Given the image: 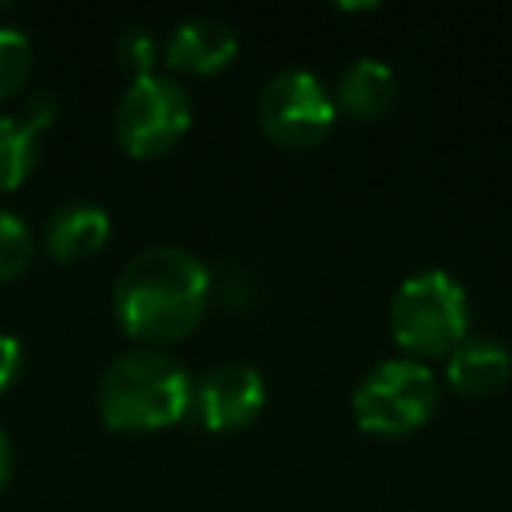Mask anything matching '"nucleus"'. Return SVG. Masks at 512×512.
Listing matches in <instances>:
<instances>
[{
	"label": "nucleus",
	"mask_w": 512,
	"mask_h": 512,
	"mask_svg": "<svg viewBox=\"0 0 512 512\" xmlns=\"http://www.w3.org/2000/svg\"><path fill=\"white\" fill-rule=\"evenodd\" d=\"M207 292L211 274L197 256L179 246H151L127 260L116 278L113 313L134 341H179L200 323Z\"/></svg>",
	"instance_id": "f257e3e1"
},
{
	"label": "nucleus",
	"mask_w": 512,
	"mask_h": 512,
	"mask_svg": "<svg viewBox=\"0 0 512 512\" xmlns=\"http://www.w3.org/2000/svg\"><path fill=\"white\" fill-rule=\"evenodd\" d=\"M95 400L102 421L116 432H158L193 407V383L172 355L137 348L102 372Z\"/></svg>",
	"instance_id": "f03ea898"
},
{
	"label": "nucleus",
	"mask_w": 512,
	"mask_h": 512,
	"mask_svg": "<svg viewBox=\"0 0 512 512\" xmlns=\"http://www.w3.org/2000/svg\"><path fill=\"white\" fill-rule=\"evenodd\" d=\"M390 330L414 355H449L470 337V302L446 271H421L397 288L390 302Z\"/></svg>",
	"instance_id": "7ed1b4c3"
},
{
	"label": "nucleus",
	"mask_w": 512,
	"mask_h": 512,
	"mask_svg": "<svg viewBox=\"0 0 512 512\" xmlns=\"http://www.w3.org/2000/svg\"><path fill=\"white\" fill-rule=\"evenodd\" d=\"M435 404H439V386L432 369L414 358H390L376 365L351 397L358 425L386 439L421 428L432 418Z\"/></svg>",
	"instance_id": "20e7f679"
},
{
	"label": "nucleus",
	"mask_w": 512,
	"mask_h": 512,
	"mask_svg": "<svg viewBox=\"0 0 512 512\" xmlns=\"http://www.w3.org/2000/svg\"><path fill=\"white\" fill-rule=\"evenodd\" d=\"M193 123V102L183 85L165 74L134 78L116 106L113 127L120 144L137 158H155L176 148Z\"/></svg>",
	"instance_id": "39448f33"
},
{
	"label": "nucleus",
	"mask_w": 512,
	"mask_h": 512,
	"mask_svg": "<svg viewBox=\"0 0 512 512\" xmlns=\"http://www.w3.org/2000/svg\"><path fill=\"white\" fill-rule=\"evenodd\" d=\"M337 102L313 71L288 67L260 92V127L281 148H313L330 134Z\"/></svg>",
	"instance_id": "423d86ee"
},
{
	"label": "nucleus",
	"mask_w": 512,
	"mask_h": 512,
	"mask_svg": "<svg viewBox=\"0 0 512 512\" xmlns=\"http://www.w3.org/2000/svg\"><path fill=\"white\" fill-rule=\"evenodd\" d=\"M267 404V383L253 365H221L193 386V407L207 432H235Z\"/></svg>",
	"instance_id": "0eeeda50"
},
{
	"label": "nucleus",
	"mask_w": 512,
	"mask_h": 512,
	"mask_svg": "<svg viewBox=\"0 0 512 512\" xmlns=\"http://www.w3.org/2000/svg\"><path fill=\"white\" fill-rule=\"evenodd\" d=\"M239 53V39L228 29L221 18L200 15L186 18L183 25H176V32L165 43V60L169 67L186 74H214L225 64H232Z\"/></svg>",
	"instance_id": "6e6552de"
},
{
	"label": "nucleus",
	"mask_w": 512,
	"mask_h": 512,
	"mask_svg": "<svg viewBox=\"0 0 512 512\" xmlns=\"http://www.w3.org/2000/svg\"><path fill=\"white\" fill-rule=\"evenodd\" d=\"M449 386L463 397H491L512 376V355L495 337H467L449 351L446 362Z\"/></svg>",
	"instance_id": "1a4fd4ad"
},
{
	"label": "nucleus",
	"mask_w": 512,
	"mask_h": 512,
	"mask_svg": "<svg viewBox=\"0 0 512 512\" xmlns=\"http://www.w3.org/2000/svg\"><path fill=\"white\" fill-rule=\"evenodd\" d=\"M109 214L99 204H64L46 225V249H50L57 260H81V256H92L106 246L109 239Z\"/></svg>",
	"instance_id": "9d476101"
},
{
	"label": "nucleus",
	"mask_w": 512,
	"mask_h": 512,
	"mask_svg": "<svg viewBox=\"0 0 512 512\" xmlns=\"http://www.w3.org/2000/svg\"><path fill=\"white\" fill-rule=\"evenodd\" d=\"M397 99V78L383 60L358 57L348 71L337 81V109L358 116V120H372V116H383L386 109Z\"/></svg>",
	"instance_id": "9b49d317"
},
{
	"label": "nucleus",
	"mask_w": 512,
	"mask_h": 512,
	"mask_svg": "<svg viewBox=\"0 0 512 512\" xmlns=\"http://www.w3.org/2000/svg\"><path fill=\"white\" fill-rule=\"evenodd\" d=\"M36 130L25 127L22 120L0 116V193L18 190L29 179V172L36 169L39 158V141Z\"/></svg>",
	"instance_id": "f8f14e48"
},
{
	"label": "nucleus",
	"mask_w": 512,
	"mask_h": 512,
	"mask_svg": "<svg viewBox=\"0 0 512 512\" xmlns=\"http://www.w3.org/2000/svg\"><path fill=\"white\" fill-rule=\"evenodd\" d=\"M36 239L15 211L0 207V281H11L32 264Z\"/></svg>",
	"instance_id": "ddd939ff"
},
{
	"label": "nucleus",
	"mask_w": 512,
	"mask_h": 512,
	"mask_svg": "<svg viewBox=\"0 0 512 512\" xmlns=\"http://www.w3.org/2000/svg\"><path fill=\"white\" fill-rule=\"evenodd\" d=\"M32 43L15 25H0V99H11L29 81Z\"/></svg>",
	"instance_id": "4468645a"
},
{
	"label": "nucleus",
	"mask_w": 512,
	"mask_h": 512,
	"mask_svg": "<svg viewBox=\"0 0 512 512\" xmlns=\"http://www.w3.org/2000/svg\"><path fill=\"white\" fill-rule=\"evenodd\" d=\"M116 50H120V64L127 67V71H134V78H144V74H151V67H155V60H158V39L151 29L134 25V29H127L120 36Z\"/></svg>",
	"instance_id": "2eb2a0df"
},
{
	"label": "nucleus",
	"mask_w": 512,
	"mask_h": 512,
	"mask_svg": "<svg viewBox=\"0 0 512 512\" xmlns=\"http://www.w3.org/2000/svg\"><path fill=\"white\" fill-rule=\"evenodd\" d=\"M22 372V344L18 337L0 334V393H8Z\"/></svg>",
	"instance_id": "dca6fc26"
},
{
	"label": "nucleus",
	"mask_w": 512,
	"mask_h": 512,
	"mask_svg": "<svg viewBox=\"0 0 512 512\" xmlns=\"http://www.w3.org/2000/svg\"><path fill=\"white\" fill-rule=\"evenodd\" d=\"M53 120H57V99H53V95L36 92L29 102H25V109H22V123H25V127H32L39 134V130H46Z\"/></svg>",
	"instance_id": "f3484780"
},
{
	"label": "nucleus",
	"mask_w": 512,
	"mask_h": 512,
	"mask_svg": "<svg viewBox=\"0 0 512 512\" xmlns=\"http://www.w3.org/2000/svg\"><path fill=\"white\" fill-rule=\"evenodd\" d=\"M11 474H15V453H11L8 435L0 432V491H4V484L11 481Z\"/></svg>",
	"instance_id": "a211bd4d"
}]
</instances>
